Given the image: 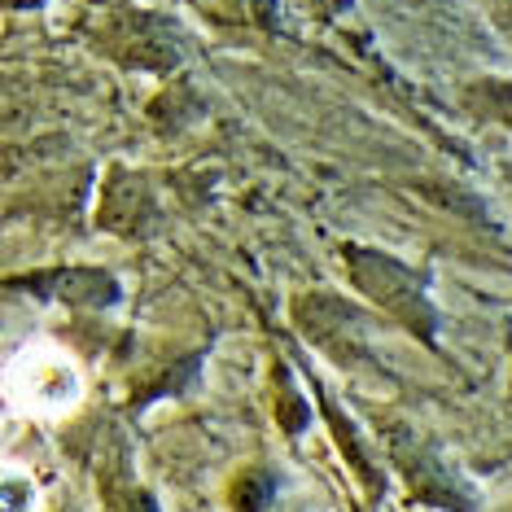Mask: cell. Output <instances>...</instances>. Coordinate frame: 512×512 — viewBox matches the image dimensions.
<instances>
[{"instance_id": "1", "label": "cell", "mask_w": 512, "mask_h": 512, "mask_svg": "<svg viewBox=\"0 0 512 512\" xmlns=\"http://www.w3.org/2000/svg\"><path fill=\"white\" fill-rule=\"evenodd\" d=\"M477 97H482V110H491L495 119L512 123V84H482Z\"/></svg>"}]
</instances>
